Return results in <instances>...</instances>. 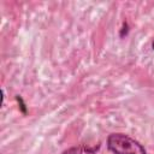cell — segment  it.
I'll list each match as a JSON object with an SVG mask.
<instances>
[{
	"label": "cell",
	"mask_w": 154,
	"mask_h": 154,
	"mask_svg": "<svg viewBox=\"0 0 154 154\" xmlns=\"http://www.w3.org/2000/svg\"><path fill=\"white\" fill-rule=\"evenodd\" d=\"M107 149L113 154H148L144 146L123 132H112L106 140Z\"/></svg>",
	"instance_id": "cell-1"
},
{
	"label": "cell",
	"mask_w": 154,
	"mask_h": 154,
	"mask_svg": "<svg viewBox=\"0 0 154 154\" xmlns=\"http://www.w3.org/2000/svg\"><path fill=\"white\" fill-rule=\"evenodd\" d=\"M101 148V143L99 142L97 144L94 146H88V144H77L73 147H70L65 149L61 154H96Z\"/></svg>",
	"instance_id": "cell-2"
},
{
	"label": "cell",
	"mask_w": 154,
	"mask_h": 154,
	"mask_svg": "<svg viewBox=\"0 0 154 154\" xmlns=\"http://www.w3.org/2000/svg\"><path fill=\"white\" fill-rule=\"evenodd\" d=\"M16 101L18 102V108H19V111L25 116V114L28 113V107H26V105H25L23 97H22L20 95H16Z\"/></svg>",
	"instance_id": "cell-3"
},
{
	"label": "cell",
	"mask_w": 154,
	"mask_h": 154,
	"mask_svg": "<svg viewBox=\"0 0 154 154\" xmlns=\"http://www.w3.org/2000/svg\"><path fill=\"white\" fill-rule=\"evenodd\" d=\"M129 34V24L126 20H123V24H122V28L119 30V37L120 38H124L125 36H128Z\"/></svg>",
	"instance_id": "cell-4"
},
{
	"label": "cell",
	"mask_w": 154,
	"mask_h": 154,
	"mask_svg": "<svg viewBox=\"0 0 154 154\" xmlns=\"http://www.w3.org/2000/svg\"><path fill=\"white\" fill-rule=\"evenodd\" d=\"M152 49H153V51H154V38H153V40H152Z\"/></svg>",
	"instance_id": "cell-5"
}]
</instances>
